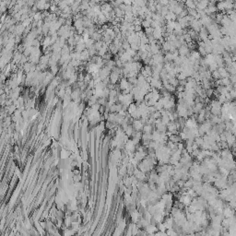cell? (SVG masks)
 Returning <instances> with one entry per match:
<instances>
[{
	"instance_id": "ba28073f",
	"label": "cell",
	"mask_w": 236,
	"mask_h": 236,
	"mask_svg": "<svg viewBox=\"0 0 236 236\" xmlns=\"http://www.w3.org/2000/svg\"><path fill=\"white\" fill-rule=\"evenodd\" d=\"M113 11L115 13V17L117 18H120V19H123L124 16V12L123 10H121L119 8H114L113 9Z\"/></svg>"
},
{
	"instance_id": "44dd1931",
	"label": "cell",
	"mask_w": 236,
	"mask_h": 236,
	"mask_svg": "<svg viewBox=\"0 0 236 236\" xmlns=\"http://www.w3.org/2000/svg\"><path fill=\"white\" fill-rule=\"evenodd\" d=\"M186 15H188V14H187V10H186V9H185L183 10L179 15L177 16V18H184V17H185Z\"/></svg>"
},
{
	"instance_id": "4316f807",
	"label": "cell",
	"mask_w": 236,
	"mask_h": 236,
	"mask_svg": "<svg viewBox=\"0 0 236 236\" xmlns=\"http://www.w3.org/2000/svg\"><path fill=\"white\" fill-rule=\"evenodd\" d=\"M142 30V26L141 25H135V32H138Z\"/></svg>"
},
{
	"instance_id": "9a60e30c",
	"label": "cell",
	"mask_w": 236,
	"mask_h": 236,
	"mask_svg": "<svg viewBox=\"0 0 236 236\" xmlns=\"http://www.w3.org/2000/svg\"><path fill=\"white\" fill-rule=\"evenodd\" d=\"M187 10V14L190 15V16H192V17H196L197 16V10L196 9H186Z\"/></svg>"
},
{
	"instance_id": "ac0fdd59",
	"label": "cell",
	"mask_w": 236,
	"mask_h": 236,
	"mask_svg": "<svg viewBox=\"0 0 236 236\" xmlns=\"http://www.w3.org/2000/svg\"><path fill=\"white\" fill-rule=\"evenodd\" d=\"M130 48L133 49L134 51H136V52H137V51H138V50H139V45H138V44H137L136 43H130Z\"/></svg>"
},
{
	"instance_id": "5b68a950",
	"label": "cell",
	"mask_w": 236,
	"mask_h": 236,
	"mask_svg": "<svg viewBox=\"0 0 236 236\" xmlns=\"http://www.w3.org/2000/svg\"><path fill=\"white\" fill-rule=\"evenodd\" d=\"M144 229H145L146 232L149 233V234H153V233L156 232V231L158 230V228H157L156 225H153V224H150V223L149 225H147Z\"/></svg>"
},
{
	"instance_id": "5bb4252c",
	"label": "cell",
	"mask_w": 236,
	"mask_h": 236,
	"mask_svg": "<svg viewBox=\"0 0 236 236\" xmlns=\"http://www.w3.org/2000/svg\"><path fill=\"white\" fill-rule=\"evenodd\" d=\"M211 77H212L213 79H219V78H220V76H219V71H218V70L212 71V72H211Z\"/></svg>"
},
{
	"instance_id": "7c38bea8",
	"label": "cell",
	"mask_w": 236,
	"mask_h": 236,
	"mask_svg": "<svg viewBox=\"0 0 236 236\" xmlns=\"http://www.w3.org/2000/svg\"><path fill=\"white\" fill-rule=\"evenodd\" d=\"M190 56L194 57L196 60H199L201 56H200V55H199V53L197 51H196V50H192V52H190V55H189Z\"/></svg>"
},
{
	"instance_id": "d4e9b609",
	"label": "cell",
	"mask_w": 236,
	"mask_h": 236,
	"mask_svg": "<svg viewBox=\"0 0 236 236\" xmlns=\"http://www.w3.org/2000/svg\"><path fill=\"white\" fill-rule=\"evenodd\" d=\"M126 52H127V53H128V54H129V55H130L132 57L134 56L135 55H137V52H136V51H134V50L131 49V48H129L128 50H126Z\"/></svg>"
},
{
	"instance_id": "cb8c5ba5",
	"label": "cell",
	"mask_w": 236,
	"mask_h": 236,
	"mask_svg": "<svg viewBox=\"0 0 236 236\" xmlns=\"http://www.w3.org/2000/svg\"><path fill=\"white\" fill-rule=\"evenodd\" d=\"M229 93H230V95L232 96V99H234V98L236 97V91H235V89H234V88H233V89H232V90L229 91Z\"/></svg>"
},
{
	"instance_id": "30bf717a",
	"label": "cell",
	"mask_w": 236,
	"mask_h": 236,
	"mask_svg": "<svg viewBox=\"0 0 236 236\" xmlns=\"http://www.w3.org/2000/svg\"><path fill=\"white\" fill-rule=\"evenodd\" d=\"M137 109V104L136 103H130L129 105H128V107H127V113H129V114H132Z\"/></svg>"
},
{
	"instance_id": "52a82bcc",
	"label": "cell",
	"mask_w": 236,
	"mask_h": 236,
	"mask_svg": "<svg viewBox=\"0 0 236 236\" xmlns=\"http://www.w3.org/2000/svg\"><path fill=\"white\" fill-rule=\"evenodd\" d=\"M153 125L151 124H146L143 125V128H142V132L143 133H151L153 131Z\"/></svg>"
},
{
	"instance_id": "d6986e66",
	"label": "cell",
	"mask_w": 236,
	"mask_h": 236,
	"mask_svg": "<svg viewBox=\"0 0 236 236\" xmlns=\"http://www.w3.org/2000/svg\"><path fill=\"white\" fill-rule=\"evenodd\" d=\"M153 30H154V29L151 28V27H148V28H145L144 33H145L146 35H149V34H152V32H153Z\"/></svg>"
},
{
	"instance_id": "7402d4cb",
	"label": "cell",
	"mask_w": 236,
	"mask_h": 236,
	"mask_svg": "<svg viewBox=\"0 0 236 236\" xmlns=\"http://www.w3.org/2000/svg\"><path fill=\"white\" fill-rule=\"evenodd\" d=\"M175 91L177 92H182V91H185V87L182 85H178L176 88H175Z\"/></svg>"
},
{
	"instance_id": "2e32d148",
	"label": "cell",
	"mask_w": 236,
	"mask_h": 236,
	"mask_svg": "<svg viewBox=\"0 0 236 236\" xmlns=\"http://www.w3.org/2000/svg\"><path fill=\"white\" fill-rule=\"evenodd\" d=\"M198 53L199 55H200V56H206V55H207V53H206V50H205V48L202 47V46H198Z\"/></svg>"
},
{
	"instance_id": "8992f818",
	"label": "cell",
	"mask_w": 236,
	"mask_h": 236,
	"mask_svg": "<svg viewBox=\"0 0 236 236\" xmlns=\"http://www.w3.org/2000/svg\"><path fill=\"white\" fill-rule=\"evenodd\" d=\"M217 70L219 71V73L220 78H221V77H230V74H229V72L226 70L225 66H222V67H218Z\"/></svg>"
},
{
	"instance_id": "277c9868",
	"label": "cell",
	"mask_w": 236,
	"mask_h": 236,
	"mask_svg": "<svg viewBox=\"0 0 236 236\" xmlns=\"http://www.w3.org/2000/svg\"><path fill=\"white\" fill-rule=\"evenodd\" d=\"M128 81H127V78L126 77H121L120 78V82H119V89H120V90H125V89H127V87H128Z\"/></svg>"
},
{
	"instance_id": "4fadbf2b",
	"label": "cell",
	"mask_w": 236,
	"mask_h": 236,
	"mask_svg": "<svg viewBox=\"0 0 236 236\" xmlns=\"http://www.w3.org/2000/svg\"><path fill=\"white\" fill-rule=\"evenodd\" d=\"M175 77H176L178 80H185V79H186V76L185 75L184 72H180L178 74H176Z\"/></svg>"
},
{
	"instance_id": "6da1fadb",
	"label": "cell",
	"mask_w": 236,
	"mask_h": 236,
	"mask_svg": "<svg viewBox=\"0 0 236 236\" xmlns=\"http://www.w3.org/2000/svg\"><path fill=\"white\" fill-rule=\"evenodd\" d=\"M178 53H179V56H189V55H190V50H189V48L187 47V45H186V43H184V44H182L181 46H180L178 49Z\"/></svg>"
},
{
	"instance_id": "7a4b0ae2",
	"label": "cell",
	"mask_w": 236,
	"mask_h": 236,
	"mask_svg": "<svg viewBox=\"0 0 236 236\" xmlns=\"http://www.w3.org/2000/svg\"><path fill=\"white\" fill-rule=\"evenodd\" d=\"M198 35L201 41H206L207 39H208V32L207 28H205V27L202 26L201 29H200V30H199Z\"/></svg>"
},
{
	"instance_id": "3957f363",
	"label": "cell",
	"mask_w": 236,
	"mask_h": 236,
	"mask_svg": "<svg viewBox=\"0 0 236 236\" xmlns=\"http://www.w3.org/2000/svg\"><path fill=\"white\" fill-rule=\"evenodd\" d=\"M109 78H110V83L115 85L117 83V81L120 79V75L118 73H115V72L112 71L110 73V75H109Z\"/></svg>"
},
{
	"instance_id": "9c48e42d",
	"label": "cell",
	"mask_w": 236,
	"mask_h": 236,
	"mask_svg": "<svg viewBox=\"0 0 236 236\" xmlns=\"http://www.w3.org/2000/svg\"><path fill=\"white\" fill-rule=\"evenodd\" d=\"M216 90H217L218 92L219 93V94H223L225 95L228 92V90H227L226 87L225 86H222V85H219L217 86V89H216Z\"/></svg>"
},
{
	"instance_id": "e0dca14e",
	"label": "cell",
	"mask_w": 236,
	"mask_h": 236,
	"mask_svg": "<svg viewBox=\"0 0 236 236\" xmlns=\"http://www.w3.org/2000/svg\"><path fill=\"white\" fill-rule=\"evenodd\" d=\"M168 11H169V10H168V8H167V6H165V7H162V9H161V13H160V14H161L162 17H164V16H165V15H166V14L168 13Z\"/></svg>"
},
{
	"instance_id": "484cf974",
	"label": "cell",
	"mask_w": 236,
	"mask_h": 236,
	"mask_svg": "<svg viewBox=\"0 0 236 236\" xmlns=\"http://www.w3.org/2000/svg\"><path fill=\"white\" fill-rule=\"evenodd\" d=\"M102 46H103V43L102 42H97L95 43V49L96 50H100L102 48Z\"/></svg>"
},
{
	"instance_id": "ffe728a7",
	"label": "cell",
	"mask_w": 236,
	"mask_h": 236,
	"mask_svg": "<svg viewBox=\"0 0 236 236\" xmlns=\"http://www.w3.org/2000/svg\"><path fill=\"white\" fill-rule=\"evenodd\" d=\"M228 17H229V19H231L232 22H235L236 21V15H235V11H233L232 13H231L230 15H228Z\"/></svg>"
},
{
	"instance_id": "8fae6325",
	"label": "cell",
	"mask_w": 236,
	"mask_h": 236,
	"mask_svg": "<svg viewBox=\"0 0 236 236\" xmlns=\"http://www.w3.org/2000/svg\"><path fill=\"white\" fill-rule=\"evenodd\" d=\"M185 5V7L187 9H196V4L194 3L193 0H185V2L184 3Z\"/></svg>"
},
{
	"instance_id": "603a6c76",
	"label": "cell",
	"mask_w": 236,
	"mask_h": 236,
	"mask_svg": "<svg viewBox=\"0 0 236 236\" xmlns=\"http://www.w3.org/2000/svg\"><path fill=\"white\" fill-rule=\"evenodd\" d=\"M229 79H230V81H231V83H232V84L235 83L236 82V76L235 75H230V77H229Z\"/></svg>"
}]
</instances>
